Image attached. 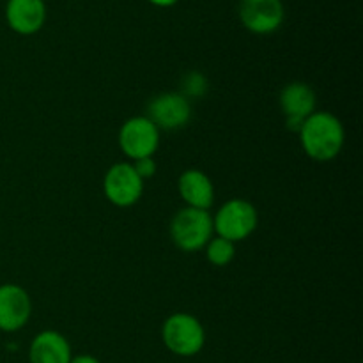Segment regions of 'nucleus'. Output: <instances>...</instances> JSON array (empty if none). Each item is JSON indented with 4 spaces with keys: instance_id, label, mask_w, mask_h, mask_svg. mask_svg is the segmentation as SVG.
Here are the masks:
<instances>
[{
    "instance_id": "f257e3e1",
    "label": "nucleus",
    "mask_w": 363,
    "mask_h": 363,
    "mask_svg": "<svg viewBox=\"0 0 363 363\" xmlns=\"http://www.w3.org/2000/svg\"><path fill=\"white\" fill-rule=\"evenodd\" d=\"M298 135L305 155L315 162L337 158L346 137L342 123L330 112H314L308 116Z\"/></svg>"
},
{
    "instance_id": "f03ea898",
    "label": "nucleus",
    "mask_w": 363,
    "mask_h": 363,
    "mask_svg": "<svg viewBox=\"0 0 363 363\" xmlns=\"http://www.w3.org/2000/svg\"><path fill=\"white\" fill-rule=\"evenodd\" d=\"M162 340L167 350L177 357H195L206 344L204 326L195 315L177 312L163 323Z\"/></svg>"
},
{
    "instance_id": "7ed1b4c3",
    "label": "nucleus",
    "mask_w": 363,
    "mask_h": 363,
    "mask_svg": "<svg viewBox=\"0 0 363 363\" xmlns=\"http://www.w3.org/2000/svg\"><path fill=\"white\" fill-rule=\"evenodd\" d=\"M213 218L204 209L183 208L170 222V238L183 252L202 250L213 236Z\"/></svg>"
},
{
    "instance_id": "20e7f679",
    "label": "nucleus",
    "mask_w": 363,
    "mask_h": 363,
    "mask_svg": "<svg viewBox=\"0 0 363 363\" xmlns=\"http://www.w3.org/2000/svg\"><path fill=\"white\" fill-rule=\"evenodd\" d=\"M257 222L259 216L254 204L245 199H230L213 218V230L223 240L236 243L247 240L257 229Z\"/></svg>"
},
{
    "instance_id": "39448f33",
    "label": "nucleus",
    "mask_w": 363,
    "mask_h": 363,
    "mask_svg": "<svg viewBox=\"0 0 363 363\" xmlns=\"http://www.w3.org/2000/svg\"><path fill=\"white\" fill-rule=\"evenodd\" d=\"M103 194L117 208H131L144 194V179L135 172L131 163H116L106 170Z\"/></svg>"
},
{
    "instance_id": "423d86ee",
    "label": "nucleus",
    "mask_w": 363,
    "mask_h": 363,
    "mask_svg": "<svg viewBox=\"0 0 363 363\" xmlns=\"http://www.w3.org/2000/svg\"><path fill=\"white\" fill-rule=\"evenodd\" d=\"M119 145L128 158H149L160 145V130L145 116L131 117L121 126Z\"/></svg>"
},
{
    "instance_id": "0eeeda50",
    "label": "nucleus",
    "mask_w": 363,
    "mask_h": 363,
    "mask_svg": "<svg viewBox=\"0 0 363 363\" xmlns=\"http://www.w3.org/2000/svg\"><path fill=\"white\" fill-rule=\"evenodd\" d=\"M145 117H149L158 130H181L191 119L190 99L181 92H163L149 103Z\"/></svg>"
},
{
    "instance_id": "6e6552de",
    "label": "nucleus",
    "mask_w": 363,
    "mask_h": 363,
    "mask_svg": "<svg viewBox=\"0 0 363 363\" xmlns=\"http://www.w3.org/2000/svg\"><path fill=\"white\" fill-rule=\"evenodd\" d=\"M32 301L27 291L18 284L0 286V330L6 333L18 332L28 323Z\"/></svg>"
},
{
    "instance_id": "1a4fd4ad",
    "label": "nucleus",
    "mask_w": 363,
    "mask_h": 363,
    "mask_svg": "<svg viewBox=\"0 0 363 363\" xmlns=\"http://www.w3.org/2000/svg\"><path fill=\"white\" fill-rule=\"evenodd\" d=\"M240 16L248 30L268 34L282 23L284 6L280 0H241Z\"/></svg>"
},
{
    "instance_id": "9d476101",
    "label": "nucleus",
    "mask_w": 363,
    "mask_h": 363,
    "mask_svg": "<svg viewBox=\"0 0 363 363\" xmlns=\"http://www.w3.org/2000/svg\"><path fill=\"white\" fill-rule=\"evenodd\" d=\"M177 190L188 208L204 209L208 211L215 202V186L208 174L199 169L184 170L177 181Z\"/></svg>"
},
{
    "instance_id": "9b49d317",
    "label": "nucleus",
    "mask_w": 363,
    "mask_h": 363,
    "mask_svg": "<svg viewBox=\"0 0 363 363\" xmlns=\"http://www.w3.org/2000/svg\"><path fill=\"white\" fill-rule=\"evenodd\" d=\"M7 23L18 34H34L43 27L46 7L43 0H9L6 7Z\"/></svg>"
},
{
    "instance_id": "f8f14e48",
    "label": "nucleus",
    "mask_w": 363,
    "mask_h": 363,
    "mask_svg": "<svg viewBox=\"0 0 363 363\" xmlns=\"http://www.w3.org/2000/svg\"><path fill=\"white\" fill-rule=\"evenodd\" d=\"M71 358L73 354L67 339L53 330L38 333L28 350L30 363H69Z\"/></svg>"
},
{
    "instance_id": "ddd939ff",
    "label": "nucleus",
    "mask_w": 363,
    "mask_h": 363,
    "mask_svg": "<svg viewBox=\"0 0 363 363\" xmlns=\"http://www.w3.org/2000/svg\"><path fill=\"white\" fill-rule=\"evenodd\" d=\"M279 103L286 119L305 121L315 112L318 99H315V92L311 85L303 84V82H293L282 89Z\"/></svg>"
},
{
    "instance_id": "4468645a",
    "label": "nucleus",
    "mask_w": 363,
    "mask_h": 363,
    "mask_svg": "<svg viewBox=\"0 0 363 363\" xmlns=\"http://www.w3.org/2000/svg\"><path fill=\"white\" fill-rule=\"evenodd\" d=\"M206 259L211 262L213 266H218V268H223V266L230 264L236 255V248H234V243L229 240H223V238L216 236L209 240V243L206 245Z\"/></svg>"
},
{
    "instance_id": "2eb2a0df",
    "label": "nucleus",
    "mask_w": 363,
    "mask_h": 363,
    "mask_svg": "<svg viewBox=\"0 0 363 363\" xmlns=\"http://www.w3.org/2000/svg\"><path fill=\"white\" fill-rule=\"evenodd\" d=\"M206 92H208V80H206L202 73H199V71H190V73L183 78V92H181V94L186 99L202 98Z\"/></svg>"
},
{
    "instance_id": "dca6fc26",
    "label": "nucleus",
    "mask_w": 363,
    "mask_h": 363,
    "mask_svg": "<svg viewBox=\"0 0 363 363\" xmlns=\"http://www.w3.org/2000/svg\"><path fill=\"white\" fill-rule=\"evenodd\" d=\"M131 165H133L135 172H137L142 179H147V177H152L156 174V162L152 160V156H149V158L135 160Z\"/></svg>"
},
{
    "instance_id": "f3484780",
    "label": "nucleus",
    "mask_w": 363,
    "mask_h": 363,
    "mask_svg": "<svg viewBox=\"0 0 363 363\" xmlns=\"http://www.w3.org/2000/svg\"><path fill=\"white\" fill-rule=\"evenodd\" d=\"M69 363H99V360L92 354H78V357L71 358Z\"/></svg>"
},
{
    "instance_id": "a211bd4d",
    "label": "nucleus",
    "mask_w": 363,
    "mask_h": 363,
    "mask_svg": "<svg viewBox=\"0 0 363 363\" xmlns=\"http://www.w3.org/2000/svg\"><path fill=\"white\" fill-rule=\"evenodd\" d=\"M149 2L156 4V6H172L176 0H149Z\"/></svg>"
}]
</instances>
